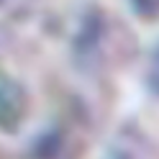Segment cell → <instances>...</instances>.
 <instances>
[{
	"instance_id": "6da1fadb",
	"label": "cell",
	"mask_w": 159,
	"mask_h": 159,
	"mask_svg": "<svg viewBox=\"0 0 159 159\" xmlns=\"http://www.w3.org/2000/svg\"><path fill=\"white\" fill-rule=\"evenodd\" d=\"M23 111H26L23 90L13 82V80L0 75V126H8V128L18 126Z\"/></svg>"
},
{
	"instance_id": "7a4b0ae2",
	"label": "cell",
	"mask_w": 159,
	"mask_h": 159,
	"mask_svg": "<svg viewBox=\"0 0 159 159\" xmlns=\"http://www.w3.org/2000/svg\"><path fill=\"white\" fill-rule=\"evenodd\" d=\"M100 159H146L144 144L131 134H118L111 139V144L103 149Z\"/></svg>"
},
{
	"instance_id": "3957f363",
	"label": "cell",
	"mask_w": 159,
	"mask_h": 159,
	"mask_svg": "<svg viewBox=\"0 0 159 159\" xmlns=\"http://www.w3.org/2000/svg\"><path fill=\"white\" fill-rule=\"evenodd\" d=\"M31 11V0H0V28L8 21H18Z\"/></svg>"
},
{
	"instance_id": "277c9868",
	"label": "cell",
	"mask_w": 159,
	"mask_h": 159,
	"mask_svg": "<svg viewBox=\"0 0 159 159\" xmlns=\"http://www.w3.org/2000/svg\"><path fill=\"white\" fill-rule=\"evenodd\" d=\"M152 72H154V85L159 87V54H157V59H154V69H152Z\"/></svg>"
}]
</instances>
